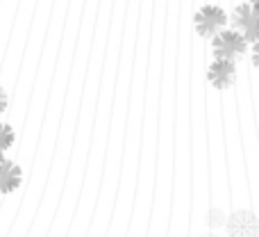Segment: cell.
I'll list each match as a JSON object with an SVG mask.
<instances>
[{
  "mask_svg": "<svg viewBox=\"0 0 259 237\" xmlns=\"http://www.w3.org/2000/svg\"><path fill=\"white\" fill-rule=\"evenodd\" d=\"M252 5H255V9L259 12V0H252Z\"/></svg>",
  "mask_w": 259,
  "mask_h": 237,
  "instance_id": "7c38bea8",
  "label": "cell"
},
{
  "mask_svg": "<svg viewBox=\"0 0 259 237\" xmlns=\"http://www.w3.org/2000/svg\"><path fill=\"white\" fill-rule=\"evenodd\" d=\"M200 237H219V235H214V233H207V235H200Z\"/></svg>",
  "mask_w": 259,
  "mask_h": 237,
  "instance_id": "4fadbf2b",
  "label": "cell"
},
{
  "mask_svg": "<svg viewBox=\"0 0 259 237\" xmlns=\"http://www.w3.org/2000/svg\"><path fill=\"white\" fill-rule=\"evenodd\" d=\"M234 76H237L234 62H230V59H216L209 66V76L207 78H209V82L216 89H228V87H232Z\"/></svg>",
  "mask_w": 259,
  "mask_h": 237,
  "instance_id": "5b68a950",
  "label": "cell"
},
{
  "mask_svg": "<svg viewBox=\"0 0 259 237\" xmlns=\"http://www.w3.org/2000/svg\"><path fill=\"white\" fill-rule=\"evenodd\" d=\"M232 23L246 41H259V12L255 7H239L232 16Z\"/></svg>",
  "mask_w": 259,
  "mask_h": 237,
  "instance_id": "277c9868",
  "label": "cell"
},
{
  "mask_svg": "<svg viewBox=\"0 0 259 237\" xmlns=\"http://www.w3.org/2000/svg\"><path fill=\"white\" fill-rule=\"evenodd\" d=\"M225 21H228V16H225L223 9L209 5V7H202L196 14V30L200 37H214L225 27Z\"/></svg>",
  "mask_w": 259,
  "mask_h": 237,
  "instance_id": "3957f363",
  "label": "cell"
},
{
  "mask_svg": "<svg viewBox=\"0 0 259 237\" xmlns=\"http://www.w3.org/2000/svg\"><path fill=\"white\" fill-rule=\"evenodd\" d=\"M252 64L259 69V41H257V46H255V53H252Z\"/></svg>",
  "mask_w": 259,
  "mask_h": 237,
  "instance_id": "30bf717a",
  "label": "cell"
},
{
  "mask_svg": "<svg viewBox=\"0 0 259 237\" xmlns=\"http://www.w3.org/2000/svg\"><path fill=\"white\" fill-rule=\"evenodd\" d=\"M23 183V171L16 162L7 160L5 166L0 169V194H12L14 189H18Z\"/></svg>",
  "mask_w": 259,
  "mask_h": 237,
  "instance_id": "8992f818",
  "label": "cell"
},
{
  "mask_svg": "<svg viewBox=\"0 0 259 237\" xmlns=\"http://www.w3.org/2000/svg\"><path fill=\"white\" fill-rule=\"evenodd\" d=\"M7 110V94H5V89L0 87V114Z\"/></svg>",
  "mask_w": 259,
  "mask_h": 237,
  "instance_id": "9c48e42d",
  "label": "cell"
},
{
  "mask_svg": "<svg viewBox=\"0 0 259 237\" xmlns=\"http://www.w3.org/2000/svg\"><path fill=\"white\" fill-rule=\"evenodd\" d=\"M230 237H257L259 235V219L250 210H237L225 221Z\"/></svg>",
  "mask_w": 259,
  "mask_h": 237,
  "instance_id": "7a4b0ae2",
  "label": "cell"
},
{
  "mask_svg": "<svg viewBox=\"0 0 259 237\" xmlns=\"http://www.w3.org/2000/svg\"><path fill=\"white\" fill-rule=\"evenodd\" d=\"M14 142H16V134H14L12 125L0 123V153H5L7 148H12Z\"/></svg>",
  "mask_w": 259,
  "mask_h": 237,
  "instance_id": "52a82bcc",
  "label": "cell"
},
{
  "mask_svg": "<svg viewBox=\"0 0 259 237\" xmlns=\"http://www.w3.org/2000/svg\"><path fill=\"white\" fill-rule=\"evenodd\" d=\"M207 224H209L211 228H219V226L225 224V215L219 210V208H211V210L207 212Z\"/></svg>",
  "mask_w": 259,
  "mask_h": 237,
  "instance_id": "ba28073f",
  "label": "cell"
},
{
  "mask_svg": "<svg viewBox=\"0 0 259 237\" xmlns=\"http://www.w3.org/2000/svg\"><path fill=\"white\" fill-rule=\"evenodd\" d=\"M5 162H7V157H5L3 153H0V169H3V166H5Z\"/></svg>",
  "mask_w": 259,
  "mask_h": 237,
  "instance_id": "8fae6325",
  "label": "cell"
},
{
  "mask_svg": "<svg viewBox=\"0 0 259 237\" xmlns=\"http://www.w3.org/2000/svg\"><path fill=\"white\" fill-rule=\"evenodd\" d=\"M246 53V39H243L239 32H223L214 35V55L216 59H239Z\"/></svg>",
  "mask_w": 259,
  "mask_h": 237,
  "instance_id": "6da1fadb",
  "label": "cell"
}]
</instances>
